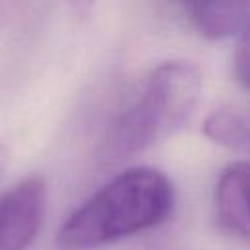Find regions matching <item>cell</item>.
Returning <instances> with one entry per match:
<instances>
[{"mask_svg":"<svg viewBox=\"0 0 250 250\" xmlns=\"http://www.w3.org/2000/svg\"><path fill=\"white\" fill-rule=\"evenodd\" d=\"M174 186L148 166L129 168L76 207L57 232L61 250H94L148 230L170 215Z\"/></svg>","mask_w":250,"mask_h":250,"instance_id":"1","label":"cell"},{"mask_svg":"<svg viewBox=\"0 0 250 250\" xmlns=\"http://www.w3.org/2000/svg\"><path fill=\"white\" fill-rule=\"evenodd\" d=\"M201 94V72L189 61H166L146 78L137 98L102 139L100 158L121 162L176 135L193 115Z\"/></svg>","mask_w":250,"mask_h":250,"instance_id":"2","label":"cell"},{"mask_svg":"<svg viewBox=\"0 0 250 250\" xmlns=\"http://www.w3.org/2000/svg\"><path fill=\"white\" fill-rule=\"evenodd\" d=\"M47 211V184L27 176L0 191V250H27L37 238Z\"/></svg>","mask_w":250,"mask_h":250,"instance_id":"3","label":"cell"},{"mask_svg":"<svg viewBox=\"0 0 250 250\" xmlns=\"http://www.w3.org/2000/svg\"><path fill=\"white\" fill-rule=\"evenodd\" d=\"M248 164H229L215 186V215L223 230L242 240H248Z\"/></svg>","mask_w":250,"mask_h":250,"instance_id":"4","label":"cell"},{"mask_svg":"<svg viewBox=\"0 0 250 250\" xmlns=\"http://www.w3.org/2000/svg\"><path fill=\"white\" fill-rule=\"evenodd\" d=\"M188 18L199 35L211 41L230 39L248 31L250 2H191L186 6Z\"/></svg>","mask_w":250,"mask_h":250,"instance_id":"5","label":"cell"},{"mask_svg":"<svg viewBox=\"0 0 250 250\" xmlns=\"http://www.w3.org/2000/svg\"><path fill=\"white\" fill-rule=\"evenodd\" d=\"M203 135L213 141L215 145H221L234 152H246L250 145L248 135V121L246 117L230 107H217L211 111L203 121Z\"/></svg>","mask_w":250,"mask_h":250,"instance_id":"6","label":"cell"},{"mask_svg":"<svg viewBox=\"0 0 250 250\" xmlns=\"http://www.w3.org/2000/svg\"><path fill=\"white\" fill-rule=\"evenodd\" d=\"M250 39H248V31H244L240 35V41H238V47L234 51V57H232V64H234V76L236 80L246 88L248 86V80H250Z\"/></svg>","mask_w":250,"mask_h":250,"instance_id":"7","label":"cell"},{"mask_svg":"<svg viewBox=\"0 0 250 250\" xmlns=\"http://www.w3.org/2000/svg\"><path fill=\"white\" fill-rule=\"evenodd\" d=\"M8 158H10V154H8V148L0 143V178H2V172L6 170V166H8Z\"/></svg>","mask_w":250,"mask_h":250,"instance_id":"8","label":"cell"}]
</instances>
